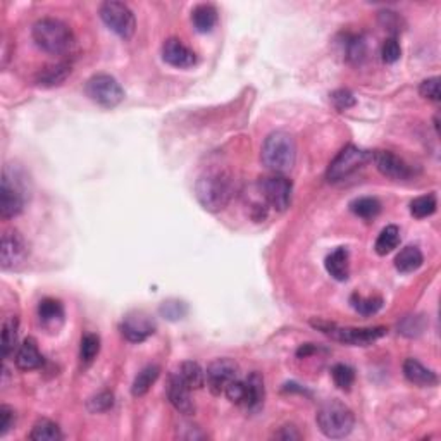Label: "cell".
Wrapping results in <instances>:
<instances>
[{
    "instance_id": "obj_1",
    "label": "cell",
    "mask_w": 441,
    "mask_h": 441,
    "mask_svg": "<svg viewBox=\"0 0 441 441\" xmlns=\"http://www.w3.org/2000/svg\"><path fill=\"white\" fill-rule=\"evenodd\" d=\"M200 205L209 212H219L227 205L233 193V178L223 167H210L200 174L195 185Z\"/></svg>"
},
{
    "instance_id": "obj_2",
    "label": "cell",
    "mask_w": 441,
    "mask_h": 441,
    "mask_svg": "<svg viewBox=\"0 0 441 441\" xmlns=\"http://www.w3.org/2000/svg\"><path fill=\"white\" fill-rule=\"evenodd\" d=\"M262 162L274 174H283L291 171L296 161V145L291 134L285 131H274L265 138L262 145Z\"/></svg>"
},
{
    "instance_id": "obj_3",
    "label": "cell",
    "mask_w": 441,
    "mask_h": 441,
    "mask_svg": "<svg viewBox=\"0 0 441 441\" xmlns=\"http://www.w3.org/2000/svg\"><path fill=\"white\" fill-rule=\"evenodd\" d=\"M33 40L38 48L52 55L65 54L74 43L71 28L54 17H43L34 23Z\"/></svg>"
},
{
    "instance_id": "obj_4",
    "label": "cell",
    "mask_w": 441,
    "mask_h": 441,
    "mask_svg": "<svg viewBox=\"0 0 441 441\" xmlns=\"http://www.w3.org/2000/svg\"><path fill=\"white\" fill-rule=\"evenodd\" d=\"M316 420L324 436L333 438V440L348 436L355 426L353 412L340 400L324 402L317 410Z\"/></svg>"
},
{
    "instance_id": "obj_5",
    "label": "cell",
    "mask_w": 441,
    "mask_h": 441,
    "mask_svg": "<svg viewBox=\"0 0 441 441\" xmlns=\"http://www.w3.org/2000/svg\"><path fill=\"white\" fill-rule=\"evenodd\" d=\"M312 326L322 331L324 334L331 336L333 340L340 341L345 345H353V347H367L374 343L381 336L386 334V327H340L333 322H324V320H312Z\"/></svg>"
},
{
    "instance_id": "obj_6",
    "label": "cell",
    "mask_w": 441,
    "mask_h": 441,
    "mask_svg": "<svg viewBox=\"0 0 441 441\" xmlns=\"http://www.w3.org/2000/svg\"><path fill=\"white\" fill-rule=\"evenodd\" d=\"M371 158L372 154H369V152L362 150L355 145H347L345 148H341L340 154L333 158V162L327 167V181L340 183L350 178L358 169L364 167Z\"/></svg>"
},
{
    "instance_id": "obj_7",
    "label": "cell",
    "mask_w": 441,
    "mask_h": 441,
    "mask_svg": "<svg viewBox=\"0 0 441 441\" xmlns=\"http://www.w3.org/2000/svg\"><path fill=\"white\" fill-rule=\"evenodd\" d=\"M86 95L100 107L112 109L124 100L123 86L110 74H95L86 81Z\"/></svg>"
},
{
    "instance_id": "obj_8",
    "label": "cell",
    "mask_w": 441,
    "mask_h": 441,
    "mask_svg": "<svg viewBox=\"0 0 441 441\" xmlns=\"http://www.w3.org/2000/svg\"><path fill=\"white\" fill-rule=\"evenodd\" d=\"M100 17L107 24L109 30L119 34L121 38L127 40L134 33V14L126 3L109 0L100 6Z\"/></svg>"
},
{
    "instance_id": "obj_9",
    "label": "cell",
    "mask_w": 441,
    "mask_h": 441,
    "mask_svg": "<svg viewBox=\"0 0 441 441\" xmlns=\"http://www.w3.org/2000/svg\"><path fill=\"white\" fill-rule=\"evenodd\" d=\"M24 209V189L16 176H10L9 169L3 171L2 188H0V216L2 219H12Z\"/></svg>"
},
{
    "instance_id": "obj_10",
    "label": "cell",
    "mask_w": 441,
    "mask_h": 441,
    "mask_svg": "<svg viewBox=\"0 0 441 441\" xmlns=\"http://www.w3.org/2000/svg\"><path fill=\"white\" fill-rule=\"evenodd\" d=\"M240 378V367L231 358H217L210 362L205 371L207 388L212 395H223L227 386Z\"/></svg>"
},
{
    "instance_id": "obj_11",
    "label": "cell",
    "mask_w": 441,
    "mask_h": 441,
    "mask_svg": "<svg viewBox=\"0 0 441 441\" xmlns=\"http://www.w3.org/2000/svg\"><path fill=\"white\" fill-rule=\"evenodd\" d=\"M260 192L265 202L276 210H286L291 203L293 185L286 176L274 174L260 181Z\"/></svg>"
},
{
    "instance_id": "obj_12",
    "label": "cell",
    "mask_w": 441,
    "mask_h": 441,
    "mask_svg": "<svg viewBox=\"0 0 441 441\" xmlns=\"http://www.w3.org/2000/svg\"><path fill=\"white\" fill-rule=\"evenodd\" d=\"M28 257V245L23 234L17 229H7L2 234V247H0V262L3 269H16Z\"/></svg>"
},
{
    "instance_id": "obj_13",
    "label": "cell",
    "mask_w": 441,
    "mask_h": 441,
    "mask_svg": "<svg viewBox=\"0 0 441 441\" xmlns=\"http://www.w3.org/2000/svg\"><path fill=\"white\" fill-rule=\"evenodd\" d=\"M121 333L131 343H141L155 333V322L143 310L130 312L121 322Z\"/></svg>"
},
{
    "instance_id": "obj_14",
    "label": "cell",
    "mask_w": 441,
    "mask_h": 441,
    "mask_svg": "<svg viewBox=\"0 0 441 441\" xmlns=\"http://www.w3.org/2000/svg\"><path fill=\"white\" fill-rule=\"evenodd\" d=\"M376 167L382 176H388L391 179H409L412 178L413 171L403 158L388 150H378L372 154Z\"/></svg>"
},
{
    "instance_id": "obj_15",
    "label": "cell",
    "mask_w": 441,
    "mask_h": 441,
    "mask_svg": "<svg viewBox=\"0 0 441 441\" xmlns=\"http://www.w3.org/2000/svg\"><path fill=\"white\" fill-rule=\"evenodd\" d=\"M192 388L183 381V378L179 376V372L169 376L167 382V398L171 402V405L178 410L179 413H185V416H192L195 412V403L192 400Z\"/></svg>"
},
{
    "instance_id": "obj_16",
    "label": "cell",
    "mask_w": 441,
    "mask_h": 441,
    "mask_svg": "<svg viewBox=\"0 0 441 441\" xmlns=\"http://www.w3.org/2000/svg\"><path fill=\"white\" fill-rule=\"evenodd\" d=\"M162 59L172 68L188 69L196 64V55L178 38H169L162 45Z\"/></svg>"
},
{
    "instance_id": "obj_17",
    "label": "cell",
    "mask_w": 441,
    "mask_h": 441,
    "mask_svg": "<svg viewBox=\"0 0 441 441\" xmlns=\"http://www.w3.org/2000/svg\"><path fill=\"white\" fill-rule=\"evenodd\" d=\"M245 381V402L243 405L247 407L248 412H258L264 405L265 398V388L264 379L258 372H252L247 376Z\"/></svg>"
},
{
    "instance_id": "obj_18",
    "label": "cell",
    "mask_w": 441,
    "mask_h": 441,
    "mask_svg": "<svg viewBox=\"0 0 441 441\" xmlns=\"http://www.w3.org/2000/svg\"><path fill=\"white\" fill-rule=\"evenodd\" d=\"M14 360H16L17 369H21V371H33V369H38L43 364V357H41L37 341L33 338H26L21 343Z\"/></svg>"
},
{
    "instance_id": "obj_19",
    "label": "cell",
    "mask_w": 441,
    "mask_h": 441,
    "mask_svg": "<svg viewBox=\"0 0 441 441\" xmlns=\"http://www.w3.org/2000/svg\"><path fill=\"white\" fill-rule=\"evenodd\" d=\"M403 374L412 384L417 386H434L438 384V376L431 369L424 367L416 358H407L403 364Z\"/></svg>"
},
{
    "instance_id": "obj_20",
    "label": "cell",
    "mask_w": 441,
    "mask_h": 441,
    "mask_svg": "<svg viewBox=\"0 0 441 441\" xmlns=\"http://www.w3.org/2000/svg\"><path fill=\"white\" fill-rule=\"evenodd\" d=\"M71 74V65L65 64V62H59V64H52V65H45L38 71L37 78V85L40 86H47V88H52V86H59L65 81Z\"/></svg>"
},
{
    "instance_id": "obj_21",
    "label": "cell",
    "mask_w": 441,
    "mask_h": 441,
    "mask_svg": "<svg viewBox=\"0 0 441 441\" xmlns=\"http://www.w3.org/2000/svg\"><path fill=\"white\" fill-rule=\"evenodd\" d=\"M326 271L329 272L336 281H347L348 274H350V262H348L347 248L340 247L327 255Z\"/></svg>"
},
{
    "instance_id": "obj_22",
    "label": "cell",
    "mask_w": 441,
    "mask_h": 441,
    "mask_svg": "<svg viewBox=\"0 0 441 441\" xmlns=\"http://www.w3.org/2000/svg\"><path fill=\"white\" fill-rule=\"evenodd\" d=\"M192 23L198 33H210L217 24V9L210 3H200L192 10Z\"/></svg>"
},
{
    "instance_id": "obj_23",
    "label": "cell",
    "mask_w": 441,
    "mask_h": 441,
    "mask_svg": "<svg viewBox=\"0 0 441 441\" xmlns=\"http://www.w3.org/2000/svg\"><path fill=\"white\" fill-rule=\"evenodd\" d=\"M424 257L422 252L417 247H405L403 250H400V254L395 257V267L398 269L403 274H409V272L417 271V269L422 265Z\"/></svg>"
},
{
    "instance_id": "obj_24",
    "label": "cell",
    "mask_w": 441,
    "mask_h": 441,
    "mask_svg": "<svg viewBox=\"0 0 441 441\" xmlns=\"http://www.w3.org/2000/svg\"><path fill=\"white\" fill-rule=\"evenodd\" d=\"M38 317L45 326H54L64 319V307L55 298H43L38 303Z\"/></svg>"
},
{
    "instance_id": "obj_25",
    "label": "cell",
    "mask_w": 441,
    "mask_h": 441,
    "mask_svg": "<svg viewBox=\"0 0 441 441\" xmlns=\"http://www.w3.org/2000/svg\"><path fill=\"white\" fill-rule=\"evenodd\" d=\"M30 440L33 441H59L62 440L61 427L50 419H40L34 422L30 433Z\"/></svg>"
},
{
    "instance_id": "obj_26",
    "label": "cell",
    "mask_w": 441,
    "mask_h": 441,
    "mask_svg": "<svg viewBox=\"0 0 441 441\" xmlns=\"http://www.w3.org/2000/svg\"><path fill=\"white\" fill-rule=\"evenodd\" d=\"M158 374H161L158 365H147V367L141 369L136 378H134L133 386H131L133 396H143L150 389V386L157 381Z\"/></svg>"
},
{
    "instance_id": "obj_27",
    "label": "cell",
    "mask_w": 441,
    "mask_h": 441,
    "mask_svg": "<svg viewBox=\"0 0 441 441\" xmlns=\"http://www.w3.org/2000/svg\"><path fill=\"white\" fill-rule=\"evenodd\" d=\"M350 305L360 316H374V314H378L381 310L382 298L381 296H362L358 293H353L350 296Z\"/></svg>"
},
{
    "instance_id": "obj_28",
    "label": "cell",
    "mask_w": 441,
    "mask_h": 441,
    "mask_svg": "<svg viewBox=\"0 0 441 441\" xmlns=\"http://www.w3.org/2000/svg\"><path fill=\"white\" fill-rule=\"evenodd\" d=\"M17 327H19V322H17L16 317H10V319H7L6 322H3L2 345H0L3 358H9L17 348Z\"/></svg>"
},
{
    "instance_id": "obj_29",
    "label": "cell",
    "mask_w": 441,
    "mask_h": 441,
    "mask_svg": "<svg viewBox=\"0 0 441 441\" xmlns=\"http://www.w3.org/2000/svg\"><path fill=\"white\" fill-rule=\"evenodd\" d=\"M178 372L183 378V381L192 389H198L205 384V372L196 362H183Z\"/></svg>"
},
{
    "instance_id": "obj_30",
    "label": "cell",
    "mask_w": 441,
    "mask_h": 441,
    "mask_svg": "<svg viewBox=\"0 0 441 441\" xmlns=\"http://www.w3.org/2000/svg\"><path fill=\"white\" fill-rule=\"evenodd\" d=\"M350 210L362 219H372L381 212V203L374 196H362L350 203Z\"/></svg>"
},
{
    "instance_id": "obj_31",
    "label": "cell",
    "mask_w": 441,
    "mask_h": 441,
    "mask_svg": "<svg viewBox=\"0 0 441 441\" xmlns=\"http://www.w3.org/2000/svg\"><path fill=\"white\" fill-rule=\"evenodd\" d=\"M400 243V229L396 226H386L384 229L379 233L378 240H376V252L378 255H386L389 252L395 250Z\"/></svg>"
},
{
    "instance_id": "obj_32",
    "label": "cell",
    "mask_w": 441,
    "mask_h": 441,
    "mask_svg": "<svg viewBox=\"0 0 441 441\" xmlns=\"http://www.w3.org/2000/svg\"><path fill=\"white\" fill-rule=\"evenodd\" d=\"M436 195L429 193V195H422V196H417L416 200H412L410 203V214L417 219H424V217H429L436 212Z\"/></svg>"
},
{
    "instance_id": "obj_33",
    "label": "cell",
    "mask_w": 441,
    "mask_h": 441,
    "mask_svg": "<svg viewBox=\"0 0 441 441\" xmlns=\"http://www.w3.org/2000/svg\"><path fill=\"white\" fill-rule=\"evenodd\" d=\"M331 376H333L334 384L343 391H348L355 381V371L347 364H336L331 369Z\"/></svg>"
},
{
    "instance_id": "obj_34",
    "label": "cell",
    "mask_w": 441,
    "mask_h": 441,
    "mask_svg": "<svg viewBox=\"0 0 441 441\" xmlns=\"http://www.w3.org/2000/svg\"><path fill=\"white\" fill-rule=\"evenodd\" d=\"M345 57L350 62H360L365 57V41L362 37H345Z\"/></svg>"
},
{
    "instance_id": "obj_35",
    "label": "cell",
    "mask_w": 441,
    "mask_h": 441,
    "mask_svg": "<svg viewBox=\"0 0 441 441\" xmlns=\"http://www.w3.org/2000/svg\"><path fill=\"white\" fill-rule=\"evenodd\" d=\"M100 351V338L96 334L88 333L81 338V347H79V357L85 364H90Z\"/></svg>"
},
{
    "instance_id": "obj_36",
    "label": "cell",
    "mask_w": 441,
    "mask_h": 441,
    "mask_svg": "<svg viewBox=\"0 0 441 441\" xmlns=\"http://www.w3.org/2000/svg\"><path fill=\"white\" fill-rule=\"evenodd\" d=\"M426 327V320L419 316H409L398 324V333L405 334V336H419L422 329Z\"/></svg>"
},
{
    "instance_id": "obj_37",
    "label": "cell",
    "mask_w": 441,
    "mask_h": 441,
    "mask_svg": "<svg viewBox=\"0 0 441 441\" xmlns=\"http://www.w3.org/2000/svg\"><path fill=\"white\" fill-rule=\"evenodd\" d=\"M381 55L382 61H384L386 64H395V62L402 57V47H400L398 40H396L395 37L388 38V40L382 43Z\"/></svg>"
},
{
    "instance_id": "obj_38",
    "label": "cell",
    "mask_w": 441,
    "mask_h": 441,
    "mask_svg": "<svg viewBox=\"0 0 441 441\" xmlns=\"http://www.w3.org/2000/svg\"><path fill=\"white\" fill-rule=\"evenodd\" d=\"M331 102L338 110H347L353 107L357 100H355L353 93L350 90H336V92L331 93Z\"/></svg>"
},
{
    "instance_id": "obj_39",
    "label": "cell",
    "mask_w": 441,
    "mask_h": 441,
    "mask_svg": "<svg viewBox=\"0 0 441 441\" xmlns=\"http://www.w3.org/2000/svg\"><path fill=\"white\" fill-rule=\"evenodd\" d=\"M112 405H114V396L110 391L99 393V395L93 396V398L88 402L90 412H93V413L105 412V410H109Z\"/></svg>"
},
{
    "instance_id": "obj_40",
    "label": "cell",
    "mask_w": 441,
    "mask_h": 441,
    "mask_svg": "<svg viewBox=\"0 0 441 441\" xmlns=\"http://www.w3.org/2000/svg\"><path fill=\"white\" fill-rule=\"evenodd\" d=\"M419 93L427 100H433V102H440V78H429L424 79L419 86Z\"/></svg>"
},
{
    "instance_id": "obj_41",
    "label": "cell",
    "mask_w": 441,
    "mask_h": 441,
    "mask_svg": "<svg viewBox=\"0 0 441 441\" xmlns=\"http://www.w3.org/2000/svg\"><path fill=\"white\" fill-rule=\"evenodd\" d=\"M224 395L227 396V400H229V402L236 403V405H243V402H245V381H241L240 378L234 379V381L231 382V384L226 388Z\"/></svg>"
},
{
    "instance_id": "obj_42",
    "label": "cell",
    "mask_w": 441,
    "mask_h": 441,
    "mask_svg": "<svg viewBox=\"0 0 441 441\" xmlns=\"http://www.w3.org/2000/svg\"><path fill=\"white\" fill-rule=\"evenodd\" d=\"M379 21L382 23V26H384V30L391 31V33H398L400 30H402V17L398 16L396 12H393V10H382L381 14H379Z\"/></svg>"
},
{
    "instance_id": "obj_43",
    "label": "cell",
    "mask_w": 441,
    "mask_h": 441,
    "mask_svg": "<svg viewBox=\"0 0 441 441\" xmlns=\"http://www.w3.org/2000/svg\"><path fill=\"white\" fill-rule=\"evenodd\" d=\"M16 422V412L9 405L0 407V436H6Z\"/></svg>"
},
{
    "instance_id": "obj_44",
    "label": "cell",
    "mask_w": 441,
    "mask_h": 441,
    "mask_svg": "<svg viewBox=\"0 0 441 441\" xmlns=\"http://www.w3.org/2000/svg\"><path fill=\"white\" fill-rule=\"evenodd\" d=\"M161 312L162 316H165L167 319H181V317L185 316L186 309L181 302H164L161 307Z\"/></svg>"
},
{
    "instance_id": "obj_45",
    "label": "cell",
    "mask_w": 441,
    "mask_h": 441,
    "mask_svg": "<svg viewBox=\"0 0 441 441\" xmlns=\"http://www.w3.org/2000/svg\"><path fill=\"white\" fill-rule=\"evenodd\" d=\"M274 438H279V440H300V433L293 426H283L274 434Z\"/></svg>"
},
{
    "instance_id": "obj_46",
    "label": "cell",
    "mask_w": 441,
    "mask_h": 441,
    "mask_svg": "<svg viewBox=\"0 0 441 441\" xmlns=\"http://www.w3.org/2000/svg\"><path fill=\"white\" fill-rule=\"evenodd\" d=\"M316 350H317L316 345L305 343V345H302V347L298 348V351H296V355H298L300 358H305V357H309L310 353H314V351H316Z\"/></svg>"
}]
</instances>
